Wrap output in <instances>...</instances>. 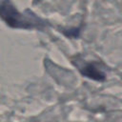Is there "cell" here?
I'll return each mask as SVG.
<instances>
[{
  "label": "cell",
  "instance_id": "obj_1",
  "mask_svg": "<svg viewBox=\"0 0 122 122\" xmlns=\"http://www.w3.org/2000/svg\"><path fill=\"white\" fill-rule=\"evenodd\" d=\"M1 15L2 18L7 22L8 25L14 28H32L35 23L30 22L27 17H24L22 14L14 9V7L9 1H2L1 4Z\"/></svg>",
  "mask_w": 122,
  "mask_h": 122
},
{
  "label": "cell",
  "instance_id": "obj_2",
  "mask_svg": "<svg viewBox=\"0 0 122 122\" xmlns=\"http://www.w3.org/2000/svg\"><path fill=\"white\" fill-rule=\"evenodd\" d=\"M80 71L84 76L89 77L92 80L103 81L105 79V73L100 70V68H98L95 63L87 64L82 69H80Z\"/></svg>",
  "mask_w": 122,
  "mask_h": 122
}]
</instances>
